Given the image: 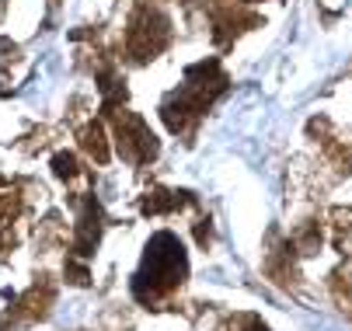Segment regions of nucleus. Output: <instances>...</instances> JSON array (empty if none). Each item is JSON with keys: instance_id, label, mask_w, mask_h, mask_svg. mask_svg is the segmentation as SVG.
Listing matches in <instances>:
<instances>
[{"instance_id": "1", "label": "nucleus", "mask_w": 352, "mask_h": 331, "mask_svg": "<svg viewBox=\"0 0 352 331\" xmlns=\"http://www.w3.org/2000/svg\"><path fill=\"white\" fill-rule=\"evenodd\" d=\"M182 272H185L182 244L171 238V233H161V238H154V244L146 248V262H143V272L136 275V279H140L136 286L150 282L154 290H161V286H171V282H178Z\"/></svg>"}]
</instances>
